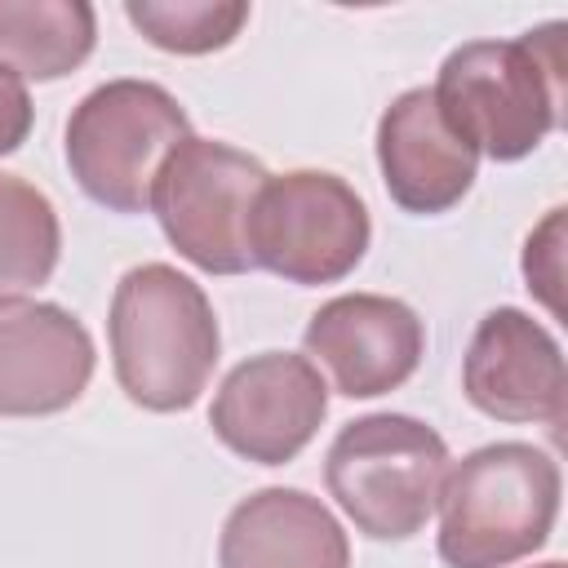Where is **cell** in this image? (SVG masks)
Instances as JSON below:
<instances>
[{
	"instance_id": "obj_1",
	"label": "cell",
	"mask_w": 568,
	"mask_h": 568,
	"mask_svg": "<svg viewBox=\"0 0 568 568\" xmlns=\"http://www.w3.org/2000/svg\"><path fill=\"white\" fill-rule=\"evenodd\" d=\"M564 22H541L515 40H470L439 62L430 84L448 129L497 164L532 155L559 129L568 58Z\"/></svg>"
},
{
	"instance_id": "obj_2",
	"label": "cell",
	"mask_w": 568,
	"mask_h": 568,
	"mask_svg": "<svg viewBox=\"0 0 568 568\" xmlns=\"http://www.w3.org/2000/svg\"><path fill=\"white\" fill-rule=\"evenodd\" d=\"M106 337L120 390L146 413H186L222 359L209 293L169 262H142L120 275Z\"/></svg>"
},
{
	"instance_id": "obj_3",
	"label": "cell",
	"mask_w": 568,
	"mask_h": 568,
	"mask_svg": "<svg viewBox=\"0 0 568 568\" xmlns=\"http://www.w3.org/2000/svg\"><path fill=\"white\" fill-rule=\"evenodd\" d=\"M559 462L524 439L466 453L439 484V559L448 568H506L550 541L559 519Z\"/></svg>"
},
{
	"instance_id": "obj_4",
	"label": "cell",
	"mask_w": 568,
	"mask_h": 568,
	"mask_svg": "<svg viewBox=\"0 0 568 568\" xmlns=\"http://www.w3.org/2000/svg\"><path fill=\"white\" fill-rule=\"evenodd\" d=\"M448 475V444L408 413L346 422L324 457L328 497L373 541H408L426 528Z\"/></svg>"
},
{
	"instance_id": "obj_5",
	"label": "cell",
	"mask_w": 568,
	"mask_h": 568,
	"mask_svg": "<svg viewBox=\"0 0 568 568\" xmlns=\"http://www.w3.org/2000/svg\"><path fill=\"white\" fill-rule=\"evenodd\" d=\"M191 138V115L155 80H106L67 120V169L80 191L111 213L151 209L164 160Z\"/></svg>"
},
{
	"instance_id": "obj_6",
	"label": "cell",
	"mask_w": 568,
	"mask_h": 568,
	"mask_svg": "<svg viewBox=\"0 0 568 568\" xmlns=\"http://www.w3.org/2000/svg\"><path fill=\"white\" fill-rule=\"evenodd\" d=\"M373 240L359 191L324 169H293L266 178L248 213V257L288 284L346 280Z\"/></svg>"
},
{
	"instance_id": "obj_7",
	"label": "cell",
	"mask_w": 568,
	"mask_h": 568,
	"mask_svg": "<svg viewBox=\"0 0 568 568\" xmlns=\"http://www.w3.org/2000/svg\"><path fill=\"white\" fill-rule=\"evenodd\" d=\"M266 164L217 138H186L151 186L164 240L209 275H240L248 257V213L266 186Z\"/></svg>"
},
{
	"instance_id": "obj_8",
	"label": "cell",
	"mask_w": 568,
	"mask_h": 568,
	"mask_svg": "<svg viewBox=\"0 0 568 568\" xmlns=\"http://www.w3.org/2000/svg\"><path fill=\"white\" fill-rule=\"evenodd\" d=\"M328 413V386L306 355L262 351L240 359L209 408V426L235 457L253 466L293 462Z\"/></svg>"
},
{
	"instance_id": "obj_9",
	"label": "cell",
	"mask_w": 568,
	"mask_h": 568,
	"mask_svg": "<svg viewBox=\"0 0 568 568\" xmlns=\"http://www.w3.org/2000/svg\"><path fill=\"white\" fill-rule=\"evenodd\" d=\"M302 346L333 377L337 395L377 399L417 373L426 355V324L399 297L342 293L306 320Z\"/></svg>"
},
{
	"instance_id": "obj_10",
	"label": "cell",
	"mask_w": 568,
	"mask_h": 568,
	"mask_svg": "<svg viewBox=\"0 0 568 568\" xmlns=\"http://www.w3.org/2000/svg\"><path fill=\"white\" fill-rule=\"evenodd\" d=\"M466 399L493 422H564L568 368L555 333L519 306H493L462 359Z\"/></svg>"
},
{
	"instance_id": "obj_11",
	"label": "cell",
	"mask_w": 568,
	"mask_h": 568,
	"mask_svg": "<svg viewBox=\"0 0 568 568\" xmlns=\"http://www.w3.org/2000/svg\"><path fill=\"white\" fill-rule=\"evenodd\" d=\"M93 337L58 302H0V417H53L93 382Z\"/></svg>"
},
{
	"instance_id": "obj_12",
	"label": "cell",
	"mask_w": 568,
	"mask_h": 568,
	"mask_svg": "<svg viewBox=\"0 0 568 568\" xmlns=\"http://www.w3.org/2000/svg\"><path fill=\"white\" fill-rule=\"evenodd\" d=\"M377 169L386 195L404 213L435 217L466 200V191L475 186L479 155L448 129L435 93L417 84L390 98L377 120Z\"/></svg>"
},
{
	"instance_id": "obj_13",
	"label": "cell",
	"mask_w": 568,
	"mask_h": 568,
	"mask_svg": "<svg viewBox=\"0 0 568 568\" xmlns=\"http://www.w3.org/2000/svg\"><path fill=\"white\" fill-rule=\"evenodd\" d=\"M217 568H351V541L320 497L271 484L231 506Z\"/></svg>"
},
{
	"instance_id": "obj_14",
	"label": "cell",
	"mask_w": 568,
	"mask_h": 568,
	"mask_svg": "<svg viewBox=\"0 0 568 568\" xmlns=\"http://www.w3.org/2000/svg\"><path fill=\"white\" fill-rule=\"evenodd\" d=\"M93 44L98 13L84 0H0V67L22 80H62Z\"/></svg>"
},
{
	"instance_id": "obj_15",
	"label": "cell",
	"mask_w": 568,
	"mask_h": 568,
	"mask_svg": "<svg viewBox=\"0 0 568 568\" xmlns=\"http://www.w3.org/2000/svg\"><path fill=\"white\" fill-rule=\"evenodd\" d=\"M62 257V222L53 200L22 173H0V302L49 284Z\"/></svg>"
},
{
	"instance_id": "obj_16",
	"label": "cell",
	"mask_w": 568,
	"mask_h": 568,
	"mask_svg": "<svg viewBox=\"0 0 568 568\" xmlns=\"http://www.w3.org/2000/svg\"><path fill=\"white\" fill-rule=\"evenodd\" d=\"M124 18L164 53L200 58L226 49L248 22L244 0H129Z\"/></svg>"
},
{
	"instance_id": "obj_17",
	"label": "cell",
	"mask_w": 568,
	"mask_h": 568,
	"mask_svg": "<svg viewBox=\"0 0 568 568\" xmlns=\"http://www.w3.org/2000/svg\"><path fill=\"white\" fill-rule=\"evenodd\" d=\"M559 231H564V209H550V217L524 244V280L550 311H559V297H555V284H559Z\"/></svg>"
},
{
	"instance_id": "obj_18",
	"label": "cell",
	"mask_w": 568,
	"mask_h": 568,
	"mask_svg": "<svg viewBox=\"0 0 568 568\" xmlns=\"http://www.w3.org/2000/svg\"><path fill=\"white\" fill-rule=\"evenodd\" d=\"M36 106L27 93V80L9 67H0V155H13L31 133Z\"/></svg>"
},
{
	"instance_id": "obj_19",
	"label": "cell",
	"mask_w": 568,
	"mask_h": 568,
	"mask_svg": "<svg viewBox=\"0 0 568 568\" xmlns=\"http://www.w3.org/2000/svg\"><path fill=\"white\" fill-rule=\"evenodd\" d=\"M537 568H564V559H546V564H537Z\"/></svg>"
}]
</instances>
